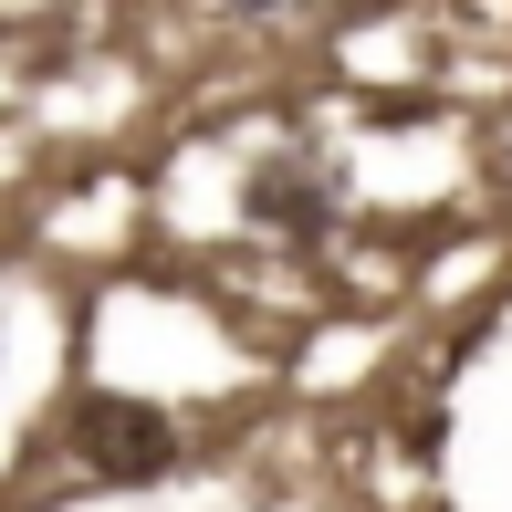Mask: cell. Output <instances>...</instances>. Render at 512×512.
Masks as SVG:
<instances>
[{"label": "cell", "mask_w": 512, "mask_h": 512, "mask_svg": "<svg viewBox=\"0 0 512 512\" xmlns=\"http://www.w3.org/2000/svg\"><path fill=\"white\" fill-rule=\"evenodd\" d=\"M74 450H84V471H95V481H126V492L178 471V429H168V408L115 398V387H95V398L74 408Z\"/></svg>", "instance_id": "6da1fadb"}]
</instances>
